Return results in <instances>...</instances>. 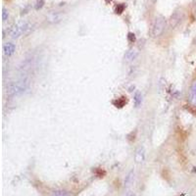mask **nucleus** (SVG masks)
I'll return each instance as SVG.
<instances>
[{
  "instance_id": "8",
  "label": "nucleus",
  "mask_w": 196,
  "mask_h": 196,
  "mask_svg": "<svg viewBox=\"0 0 196 196\" xmlns=\"http://www.w3.org/2000/svg\"><path fill=\"white\" fill-rule=\"evenodd\" d=\"M133 101H135V105L136 107H139V105H141V103H142V95L139 91H136L135 93Z\"/></svg>"
},
{
  "instance_id": "14",
  "label": "nucleus",
  "mask_w": 196,
  "mask_h": 196,
  "mask_svg": "<svg viewBox=\"0 0 196 196\" xmlns=\"http://www.w3.org/2000/svg\"><path fill=\"white\" fill-rule=\"evenodd\" d=\"M9 18V13L6 9L3 8L2 9V19H3V22H6Z\"/></svg>"
},
{
  "instance_id": "17",
  "label": "nucleus",
  "mask_w": 196,
  "mask_h": 196,
  "mask_svg": "<svg viewBox=\"0 0 196 196\" xmlns=\"http://www.w3.org/2000/svg\"><path fill=\"white\" fill-rule=\"evenodd\" d=\"M126 196H135V193H133V192H130V193H128Z\"/></svg>"
},
{
  "instance_id": "15",
  "label": "nucleus",
  "mask_w": 196,
  "mask_h": 196,
  "mask_svg": "<svg viewBox=\"0 0 196 196\" xmlns=\"http://www.w3.org/2000/svg\"><path fill=\"white\" fill-rule=\"evenodd\" d=\"M125 10V5L124 4H119L117 7H116V13L117 14H122Z\"/></svg>"
},
{
  "instance_id": "5",
  "label": "nucleus",
  "mask_w": 196,
  "mask_h": 196,
  "mask_svg": "<svg viewBox=\"0 0 196 196\" xmlns=\"http://www.w3.org/2000/svg\"><path fill=\"white\" fill-rule=\"evenodd\" d=\"M15 50H16V46H15L14 43L8 42V43H5L3 46V53L5 56H11L14 54Z\"/></svg>"
},
{
  "instance_id": "2",
  "label": "nucleus",
  "mask_w": 196,
  "mask_h": 196,
  "mask_svg": "<svg viewBox=\"0 0 196 196\" xmlns=\"http://www.w3.org/2000/svg\"><path fill=\"white\" fill-rule=\"evenodd\" d=\"M32 30V25L29 22H26V21H22L19 22L17 24H15L10 30V37L13 38H18L22 35H27L30 30Z\"/></svg>"
},
{
  "instance_id": "7",
  "label": "nucleus",
  "mask_w": 196,
  "mask_h": 196,
  "mask_svg": "<svg viewBox=\"0 0 196 196\" xmlns=\"http://www.w3.org/2000/svg\"><path fill=\"white\" fill-rule=\"evenodd\" d=\"M189 101L193 105V106H196V82L193 84L192 87H191V89H190Z\"/></svg>"
},
{
  "instance_id": "6",
  "label": "nucleus",
  "mask_w": 196,
  "mask_h": 196,
  "mask_svg": "<svg viewBox=\"0 0 196 196\" xmlns=\"http://www.w3.org/2000/svg\"><path fill=\"white\" fill-rule=\"evenodd\" d=\"M180 16H182V13H179V12H176V13H174V14L172 15V17H171V22H170V25H171V27H172V28L176 27V26H177V24H179L180 18H182Z\"/></svg>"
},
{
  "instance_id": "13",
  "label": "nucleus",
  "mask_w": 196,
  "mask_h": 196,
  "mask_svg": "<svg viewBox=\"0 0 196 196\" xmlns=\"http://www.w3.org/2000/svg\"><path fill=\"white\" fill-rule=\"evenodd\" d=\"M43 5H44V1H43V0H37L35 5V10H39L42 8Z\"/></svg>"
},
{
  "instance_id": "4",
  "label": "nucleus",
  "mask_w": 196,
  "mask_h": 196,
  "mask_svg": "<svg viewBox=\"0 0 196 196\" xmlns=\"http://www.w3.org/2000/svg\"><path fill=\"white\" fill-rule=\"evenodd\" d=\"M146 158V151L144 149V147H139L137 150L135 151V160L137 164H142L145 161Z\"/></svg>"
},
{
  "instance_id": "1",
  "label": "nucleus",
  "mask_w": 196,
  "mask_h": 196,
  "mask_svg": "<svg viewBox=\"0 0 196 196\" xmlns=\"http://www.w3.org/2000/svg\"><path fill=\"white\" fill-rule=\"evenodd\" d=\"M30 88V84L27 79H21L18 81H12L6 86V93L9 96H19L25 93Z\"/></svg>"
},
{
  "instance_id": "12",
  "label": "nucleus",
  "mask_w": 196,
  "mask_h": 196,
  "mask_svg": "<svg viewBox=\"0 0 196 196\" xmlns=\"http://www.w3.org/2000/svg\"><path fill=\"white\" fill-rule=\"evenodd\" d=\"M127 103V100L125 99V97H122V98H119V99L117 100V103H114V104L116 105V107H123L125 106V104Z\"/></svg>"
},
{
  "instance_id": "3",
  "label": "nucleus",
  "mask_w": 196,
  "mask_h": 196,
  "mask_svg": "<svg viewBox=\"0 0 196 196\" xmlns=\"http://www.w3.org/2000/svg\"><path fill=\"white\" fill-rule=\"evenodd\" d=\"M166 19L162 16L157 17L153 22L151 28V35L154 37H158L162 33L164 32L165 29H166Z\"/></svg>"
},
{
  "instance_id": "11",
  "label": "nucleus",
  "mask_w": 196,
  "mask_h": 196,
  "mask_svg": "<svg viewBox=\"0 0 196 196\" xmlns=\"http://www.w3.org/2000/svg\"><path fill=\"white\" fill-rule=\"evenodd\" d=\"M51 196H70L69 193L67 191H64V190H56V191H53Z\"/></svg>"
},
{
  "instance_id": "16",
  "label": "nucleus",
  "mask_w": 196,
  "mask_h": 196,
  "mask_svg": "<svg viewBox=\"0 0 196 196\" xmlns=\"http://www.w3.org/2000/svg\"><path fill=\"white\" fill-rule=\"evenodd\" d=\"M128 41L130 42H135V33H133V32H128Z\"/></svg>"
},
{
  "instance_id": "9",
  "label": "nucleus",
  "mask_w": 196,
  "mask_h": 196,
  "mask_svg": "<svg viewBox=\"0 0 196 196\" xmlns=\"http://www.w3.org/2000/svg\"><path fill=\"white\" fill-rule=\"evenodd\" d=\"M137 52H136L135 50H130L128 51L127 54H126V59H127V61H133L137 57Z\"/></svg>"
},
{
  "instance_id": "10",
  "label": "nucleus",
  "mask_w": 196,
  "mask_h": 196,
  "mask_svg": "<svg viewBox=\"0 0 196 196\" xmlns=\"http://www.w3.org/2000/svg\"><path fill=\"white\" fill-rule=\"evenodd\" d=\"M133 177H135V172L130 171V173H128V177H126V179H125V185L126 186H128V185H130L131 184H133Z\"/></svg>"
}]
</instances>
